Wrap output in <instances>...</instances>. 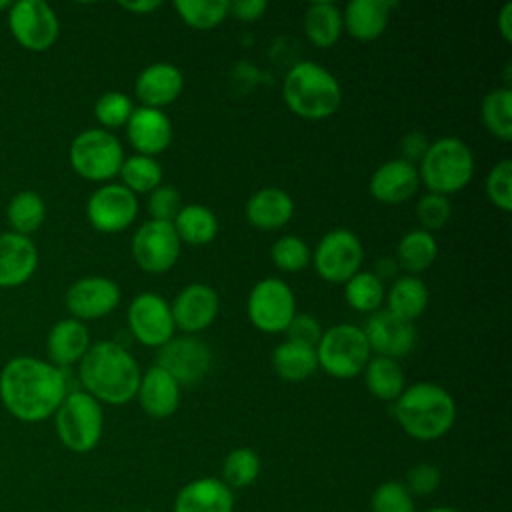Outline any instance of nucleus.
Masks as SVG:
<instances>
[{
	"label": "nucleus",
	"instance_id": "obj_35",
	"mask_svg": "<svg viewBox=\"0 0 512 512\" xmlns=\"http://www.w3.org/2000/svg\"><path fill=\"white\" fill-rule=\"evenodd\" d=\"M6 218L12 226V232L28 236L42 226L46 218V204L38 192L20 190L10 198L6 206Z\"/></svg>",
	"mask_w": 512,
	"mask_h": 512
},
{
	"label": "nucleus",
	"instance_id": "obj_49",
	"mask_svg": "<svg viewBox=\"0 0 512 512\" xmlns=\"http://www.w3.org/2000/svg\"><path fill=\"white\" fill-rule=\"evenodd\" d=\"M268 10V2L264 0H238V2H228V16H234L242 22H254L264 16Z\"/></svg>",
	"mask_w": 512,
	"mask_h": 512
},
{
	"label": "nucleus",
	"instance_id": "obj_24",
	"mask_svg": "<svg viewBox=\"0 0 512 512\" xmlns=\"http://www.w3.org/2000/svg\"><path fill=\"white\" fill-rule=\"evenodd\" d=\"M244 216L248 224L258 230H278L294 216V200L278 186H264L248 198Z\"/></svg>",
	"mask_w": 512,
	"mask_h": 512
},
{
	"label": "nucleus",
	"instance_id": "obj_7",
	"mask_svg": "<svg viewBox=\"0 0 512 512\" xmlns=\"http://www.w3.org/2000/svg\"><path fill=\"white\" fill-rule=\"evenodd\" d=\"M314 350L318 368L340 380L362 374L364 366L372 358L362 328L354 324H336L326 328Z\"/></svg>",
	"mask_w": 512,
	"mask_h": 512
},
{
	"label": "nucleus",
	"instance_id": "obj_42",
	"mask_svg": "<svg viewBox=\"0 0 512 512\" xmlns=\"http://www.w3.org/2000/svg\"><path fill=\"white\" fill-rule=\"evenodd\" d=\"M486 196L502 212L512 210V162H496L486 176Z\"/></svg>",
	"mask_w": 512,
	"mask_h": 512
},
{
	"label": "nucleus",
	"instance_id": "obj_22",
	"mask_svg": "<svg viewBox=\"0 0 512 512\" xmlns=\"http://www.w3.org/2000/svg\"><path fill=\"white\" fill-rule=\"evenodd\" d=\"M38 266V250L30 236L0 234V288H14L32 278Z\"/></svg>",
	"mask_w": 512,
	"mask_h": 512
},
{
	"label": "nucleus",
	"instance_id": "obj_48",
	"mask_svg": "<svg viewBox=\"0 0 512 512\" xmlns=\"http://www.w3.org/2000/svg\"><path fill=\"white\" fill-rule=\"evenodd\" d=\"M428 146H430L428 136L420 130H412V132L404 134L400 140V154H402L400 160L416 166V162H420L424 158Z\"/></svg>",
	"mask_w": 512,
	"mask_h": 512
},
{
	"label": "nucleus",
	"instance_id": "obj_9",
	"mask_svg": "<svg viewBox=\"0 0 512 512\" xmlns=\"http://www.w3.org/2000/svg\"><path fill=\"white\" fill-rule=\"evenodd\" d=\"M246 314L250 324L260 332H284L296 314L292 288L280 278H262L248 294Z\"/></svg>",
	"mask_w": 512,
	"mask_h": 512
},
{
	"label": "nucleus",
	"instance_id": "obj_38",
	"mask_svg": "<svg viewBox=\"0 0 512 512\" xmlns=\"http://www.w3.org/2000/svg\"><path fill=\"white\" fill-rule=\"evenodd\" d=\"M174 10L180 20L194 30H212L228 16L226 0H176Z\"/></svg>",
	"mask_w": 512,
	"mask_h": 512
},
{
	"label": "nucleus",
	"instance_id": "obj_10",
	"mask_svg": "<svg viewBox=\"0 0 512 512\" xmlns=\"http://www.w3.org/2000/svg\"><path fill=\"white\" fill-rule=\"evenodd\" d=\"M364 248L360 238L346 228L326 232L312 252L316 274L332 284H344L362 266Z\"/></svg>",
	"mask_w": 512,
	"mask_h": 512
},
{
	"label": "nucleus",
	"instance_id": "obj_33",
	"mask_svg": "<svg viewBox=\"0 0 512 512\" xmlns=\"http://www.w3.org/2000/svg\"><path fill=\"white\" fill-rule=\"evenodd\" d=\"M438 256V244L432 232L414 228L406 232L396 246V264L408 274L418 276V272L428 270Z\"/></svg>",
	"mask_w": 512,
	"mask_h": 512
},
{
	"label": "nucleus",
	"instance_id": "obj_18",
	"mask_svg": "<svg viewBox=\"0 0 512 512\" xmlns=\"http://www.w3.org/2000/svg\"><path fill=\"white\" fill-rule=\"evenodd\" d=\"M220 300L212 286L204 282L186 284L170 302L174 326L186 334L206 330L218 316Z\"/></svg>",
	"mask_w": 512,
	"mask_h": 512
},
{
	"label": "nucleus",
	"instance_id": "obj_11",
	"mask_svg": "<svg viewBox=\"0 0 512 512\" xmlns=\"http://www.w3.org/2000/svg\"><path fill=\"white\" fill-rule=\"evenodd\" d=\"M8 28L14 40L30 52L52 48L60 34L58 16L44 0L12 2L8 8Z\"/></svg>",
	"mask_w": 512,
	"mask_h": 512
},
{
	"label": "nucleus",
	"instance_id": "obj_23",
	"mask_svg": "<svg viewBox=\"0 0 512 512\" xmlns=\"http://www.w3.org/2000/svg\"><path fill=\"white\" fill-rule=\"evenodd\" d=\"M136 398L150 418H168L180 406V384L154 364L140 376Z\"/></svg>",
	"mask_w": 512,
	"mask_h": 512
},
{
	"label": "nucleus",
	"instance_id": "obj_8",
	"mask_svg": "<svg viewBox=\"0 0 512 512\" xmlns=\"http://www.w3.org/2000/svg\"><path fill=\"white\" fill-rule=\"evenodd\" d=\"M72 170L90 182H110L118 176L124 162V148L120 140L104 128H88L80 132L70 144Z\"/></svg>",
	"mask_w": 512,
	"mask_h": 512
},
{
	"label": "nucleus",
	"instance_id": "obj_17",
	"mask_svg": "<svg viewBox=\"0 0 512 512\" xmlns=\"http://www.w3.org/2000/svg\"><path fill=\"white\" fill-rule=\"evenodd\" d=\"M370 352L384 358H404L416 344V328L412 322L400 320L388 310H376L362 328Z\"/></svg>",
	"mask_w": 512,
	"mask_h": 512
},
{
	"label": "nucleus",
	"instance_id": "obj_53",
	"mask_svg": "<svg viewBox=\"0 0 512 512\" xmlns=\"http://www.w3.org/2000/svg\"><path fill=\"white\" fill-rule=\"evenodd\" d=\"M12 6V2H8V0H2L0 2V10H8Z\"/></svg>",
	"mask_w": 512,
	"mask_h": 512
},
{
	"label": "nucleus",
	"instance_id": "obj_54",
	"mask_svg": "<svg viewBox=\"0 0 512 512\" xmlns=\"http://www.w3.org/2000/svg\"><path fill=\"white\" fill-rule=\"evenodd\" d=\"M120 512H132V510H120Z\"/></svg>",
	"mask_w": 512,
	"mask_h": 512
},
{
	"label": "nucleus",
	"instance_id": "obj_45",
	"mask_svg": "<svg viewBox=\"0 0 512 512\" xmlns=\"http://www.w3.org/2000/svg\"><path fill=\"white\" fill-rule=\"evenodd\" d=\"M182 198L180 192L174 186H164L160 184L158 188H154L150 192L148 198V212L152 216V220H160V222H172L176 218V214L182 208Z\"/></svg>",
	"mask_w": 512,
	"mask_h": 512
},
{
	"label": "nucleus",
	"instance_id": "obj_39",
	"mask_svg": "<svg viewBox=\"0 0 512 512\" xmlns=\"http://www.w3.org/2000/svg\"><path fill=\"white\" fill-rule=\"evenodd\" d=\"M260 474V458L252 448H234L222 462V482L232 488L250 486Z\"/></svg>",
	"mask_w": 512,
	"mask_h": 512
},
{
	"label": "nucleus",
	"instance_id": "obj_47",
	"mask_svg": "<svg viewBox=\"0 0 512 512\" xmlns=\"http://www.w3.org/2000/svg\"><path fill=\"white\" fill-rule=\"evenodd\" d=\"M440 470L434 464H416L408 470L406 476V490L416 496H428L438 490L440 486Z\"/></svg>",
	"mask_w": 512,
	"mask_h": 512
},
{
	"label": "nucleus",
	"instance_id": "obj_32",
	"mask_svg": "<svg viewBox=\"0 0 512 512\" xmlns=\"http://www.w3.org/2000/svg\"><path fill=\"white\" fill-rule=\"evenodd\" d=\"M366 390L384 402H396V398L404 392V372L398 360L374 356L362 370Z\"/></svg>",
	"mask_w": 512,
	"mask_h": 512
},
{
	"label": "nucleus",
	"instance_id": "obj_13",
	"mask_svg": "<svg viewBox=\"0 0 512 512\" xmlns=\"http://www.w3.org/2000/svg\"><path fill=\"white\" fill-rule=\"evenodd\" d=\"M138 214V198L120 182H106L86 202V216L94 230L116 234L126 230Z\"/></svg>",
	"mask_w": 512,
	"mask_h": 512
},
{
	"label": "nucleus",
	"instance_id": "obj_19",
	"mask_svg": "<svg viewBox=\"0 0 512 512\" xmlns=\"http://www.w3.org/2000/svg\"><path fill=\"white\" fill-rule=\"evenodd\" d=\"M126 138L136 154L156 156L162 154L172 142V122L158 108H134L126 122Z\"/></svg>",
	"mask_w": 512,
	"mask_h": 512
},
{
	"label": "nucleus",
	"instance_id": "obj_36",
	"mask_svg": "<svg viewBox=\"0 0 512 512\" xmlns=\"http://www.w3.org/2000/svg\"><path fill=\"white\" fill-rule=\"evenodd\" d=\"M480 116L492 136L508 142L512 138V90L508 86L490 90L482 98Z\"/></svg>",
	"mask_w": 512,
	"mask_h": 512
},
{
	"label": "nucleus",
	"instance_id": "obj_4",
	"mask_svg": "<svg viewBox=\"0 0 512 512\" xmlns=\"http://www.w3.org/2000/svg\"><path fill=\"white\" fill-rule=\"evenodd\" d=\"M282 98L298 118L324 120L338 112L342 88L332 72L312 60H304L294 64L284 76Z\"/></svg>",
	"mask_w": 512,
	"mask_h": 512
},
{
	"label": "nucleus",
	"instance_id": "obj_28",
	"mask_svg": "<svg viewBox=\"0 0 512 512\" xmlns=\"http://www.w3.org/2000/svg\"><path fill=\"white\" fill-rule=\"evenodd\" d=\"M430 302L428 286L422 278L406 274L394 280V284L386 292V304L388 312L394 314L400 320L412 322L424 314Z\"/></svg>",
	"mask_w": 512,
	"mask_h": 512
},
{
	"label": "nucleus",
	"instance_id": "obj_51",
	"mask_svg": "<svg viewBox=\"0 0 512 512\" xmlns=\"http://www.w3.org/2000/svg\"><path fill=\"white\" fill-rule=\"evenodd\" d=\"M162 2L160 0H138V2H120V8H124L126 12L132 14H150L156 8H160Z\"/></svg>",
	"mask_w": 512,
	"mask_h": 512
},
{
	"label": "nucleus",
	"instance_id": "obj_30",
	"mask_svg": "<svg viewBox=\"0 0 512 512\" xmlns=\"http://www.w3.org/2000/svg\"><path fill=\"white\" fill-rule=\"evenodd\" d=\"M180 242L190 246L210 244L218 234V218L204 204H184L172 220Z\"/></svg>",
	"mask_w": 512,
	"mask_h": 512
},
{
	"label": "nucleus",
	"instance_id": "obj_1",
	"mask_svg": "<svg viewBox=\"0 0 512 512\" xmlns=\"http://www.w3.org/2000/svg\"><path fill=\"white\" fill-rule=\"evenodd\" d=\"M68 384L62 368L34 358L16 356L0 372L2 406L20 422L36 424L54 416Z\"/></svg>",
	"mask_w": 512,
	"mask_h": 512
},
{
	"label": "nucleus",
	"instance_id": "obj_5",
	"mask_svg": "<svg viewBox=\"0 0 512 512\" xmlns=\"http://www.w3.org/2000/svg\"><path fill=\"white\" fill-rule=\"evenodd\" d=\"M418 164L420 182L428 192L442 196L460 192L474 176V154L470 146L456 136H442L430 142Z\"/></svg>",
	"mask_w": 512,
	"mask_h": 512
},
{
	"label": "nucleus",
	"instance_id": "obj_46",
	"mask_svg": "<svg viewBox=\"0 0 512 512\" xmlns=\"http://www.w3.org/2000/svg\"><path fill=\"white\" fill-rule=\"evenodd\" d=\"M284 332H286V340L316 348L324 330L312 314H294V318L290 320V324Z\"/></svg>",
	"mask_w": 512,
	"mask_h": 512
},
{
	"label": "nucleus",
	"instance_id": "obj_41",
	"mask_svg": "<svg viewBox=\"0 0 512 512\" xmlns=\"http://www.w3.org/2000/svg\"><path fill=\"white\" fill-rule=\"evenodd\" d=\"M132 112H134L132 100L128 98V94L118 90L104 92L94 104V116L100 122V126L108 132H112L114 128L126 126Z\"/></svg>",
	"mask_w": 512,
	"mask_h": 512
},
{
	"label": "nucleus",
	"instance_id": "obj_34",
	"mask_svg": "<svg viewBox=\"0 0 512 512\" xmlns=\"http://www.w3.org/2000/svg\"><path fill=\"white\" fill-rule=\"evenodd\" d=\"M384 298V282L380 276H376V272L358 270L350 280L344 282V300L356 312L372 314L380 310Z\"/></svg>",
	"mask_w": 512,
	"mask_h": 512
},
{
	"label": "nucleus",
	"instance_id": "obj_2",
	"mask_svg": "<svg viewBox=\"0 0 512 512\" xmlns=\"http://www.w3.org/2000/svg\"><path fill=\"white\" fill-rule=\"evenodd\" d=\"M84 392L100 404L122 406L136 398L140 384V366L136 358L116 342L104 340L90 344L78 368Z\"/></svg>",
	"mask_w": 512,
	"mask_h": 512
},
{
	"label": "nucleus",
	"instance_id": "obj_37",
	"mask_svg": "<svg viewBox=\"0 0 512 512\" xmlns=\"http://www.w3.org/2000/svg\"><path fill=\"white\" fill-rule=\"evenodd\" d=\"M120 184L134 194H150L162 184V166L152 156L134 154L124 158L120 166Z\"/></svg>",
	"mask_w": 512,
	"mask_h": 512
},
{
	"label": "nucleus",
	"instance_id": "obj_43",
	"mask_svg": "<svg viewBox=\"0 0 512 512\" xmlns=\"http://www.w3.org/2000/svg\"><path fill=\"white\" fill-rule=\"evenodd\" d=\"M450 216H452V204L448 196L434 194V192H426L424 196H420L416 204V218L422 230L426 232L440 230L444 224H448Z\"/></svg>",
	"mask_w": 512,
	"mask_h": 512
},
{
	"label": "nucleus",
	"instance_id": "obj_3",
	"mask_svg": "<svg viewBox=\"0 0 512 512\" xmlns=\"http://www.w3.org/2000/svg\"><path fill=\"white\" fill-rule=\"evenodd\" d=\"M394 416L410 438L430 442L454 426L456 402L440 384L416 382L396 398Z\"/></svg>",
	"mask_w": 512,
	"mask_h": 512
},
{
	"label": "nucleus",
	"instance_id": "obj_31",
	"mask_svg": "<svg viewBox=\"0 0 512 512\" xmlns=\"http://www.w3.org/2000/svg\"><path fill=\"white\" fill-rule=\"evenodd\" d=\"M272 368L286 382H302L318 370L316 350L284 340L272 352Z\"/></svg>",
	"mask_w": 512,
	"mask_h": 512
},
{
	"label": "nucleus",
	"instance_id": "obj_14",
	"mask_svg": "<svg viewBox=\"0 0 512 512\" xmlns=\"http://www.w3.org/2000/svg\"><path fill=\"white\" fill-rule=\"evenodd\" d=\"M156 366L168 372L180 386L196 384L212 368V350L196 336H174L158 348Z\"/></svg>",
	"mask_w": 512,
	"mask_h": 512
},
{
	"label": "nucleus",
	"instance_id": "obj_40",
	"mask_svg": "<svg viewBox=\"0 0 512 512\" xmlns=\"http://www.w3.org/2000/svg\"><path fill=\"white\" fill-rule=\"evenodd\" d=\"M270 258H272V262H274V266L278 270L296 274V272L304 270L310 264L312 252H310L308 244L300 236L286 234V236H280L272 244Z\"/></svg>",
	"mask_w": 512,
	"mask_h": 512
},
{
	"label": "nucleus",
	"instance_id": "obj_20",
	"mask_svg": "<svg viewBox=\"0 0 512 512\" xmlns=\"http://www.w3.org/2000/svg\"><path fill=\"white\" fill-rule=\"evenodd\" d=\"M184 88L182 72L170 62H152L140 70L134 82V94L146 108H158L178 100Z\"/></svg>",
	"mask_w": 512,
	"mask_h": 512
},
{
	"label": "nucleus",
	"instance_id": "obj_26",
	"mask_svg": "<svg viewBox=\"0 0 512 512\" xmlns=\"http://www.w3.org/2000/svg\"><path fill=\"white\" fill-rule=\"evenodd\" d=\"M234 494L220 478H198L180 488L174 512H232Z\"/></svg>",
	"mask_w": 512,
	"mask_h": 512
},
{
	"label": "nucleus",
	"instance_id": "obj_44",
	"mask_svg": "<svg viewBox=\"0 0 512 512\" xmlns=\"http://www.w3.org/2000/svg\"><path fill=\"white\" fill-rule=\"evenodd\" d=\"M370 508L372 512H414V502L404 484L390 480L374 490Z\"/></svg>",
	"mask_w": 512,
	"mask_h": 512
},
{
	"label": "nucleus",
	"instance_id": "obj_50",
	"mask_svg": "<svg viewBox=\"0 0 512 512\" xmlns=\"http://www.w3.org/2000/svg\"><path fill=\"white\" fill-rule=\"evenodd\" d=\"M496 26H498V32L502 36L504 42H512V4L506 2L498 14V20H496Z\"/></svg>",
	"mask_w": 512,
	"mask_h": 512
},
{
	"label": "nucleus",
	"instance_id": "obj_21",
	"mask_svg": "<svg viewBox=\"0 0 512 512\" xmlns=\"http://www.w3.org/2000/svg\"><path fill=\"white\" fill-rule=\"evenodd\" d=\"M420 186L418 168L400 158L380 164L368 182V192L382 204H400L416 194Z\"/></svg>",
	"mask_w": 512,
	"mask_h": 512
},
{
	"label": "nucleus",
	"instance_id": "obj_15",
	"mask_svg": "<svg viewBox=\"0 0 512 512\" xmlns=\"http://www.w3.org/2000/svg\"><path fill=\"white\" fill-rule=\"evenodd\" d=\"M128 328L132 336L148 346V348H160L170 338H174V320L170 312V302H166L160 294L154 292H142L132 298L128 312Z\"/></svg>",
	"mask_w": 512,
	"mask_h": 512
},
{
	"label": "nucleus",
	"instance_id": "obj_6",
	"mask_svg": "<svg viewBox=\"0 0 512 512\" xmlns=\"http://www.w3.org/2000/svg\"><path fill=\"white\" fill-rule=\"evenodd\" d=\"M58 440L72 452L84 454L98 446L104 430L102 404L84 390H72L54 412Z\"/></svg>",
	"mask_w": 512,
	"mask_h": 512
},
{
	"label": "nucleus",
	"instance_id": "obj_27",
	"mask_svg": "<svg viewBox=\"0 0 512 512\" xmlns=\"http://www.w3.org/2000/svg\"><path fill=\"white\" fill-rule=\"evenodd\" d=\"M90 348V332L84 322L76 318H64L56 322L46 338V350L50 364L58 368L72 366L84 358Z\"/></svg>",
	"mask_w": 512,
	"mask_h": 512
},
{
	"label": "nucleus",
	"instance_id": "obj_25",
	"mask_svg": "<svg viewBox=\"0 0 512 512\" xmlns=\"http://www.w3.org/2000/svg\"><path fill=\"white\" fill-rule=\"evenodd\" d=\"M394 6L390 0H352L342 10L344 30L360 42H372L388 28Z\"/></svg>",
	"mask_w": 512,
	"mask_h": 512
},
{
	"label": "nucleus",
	"instance_id": "obj_52",
	"mask_svg": "<svg viewBox=\"0 0 512 512\" xmlns=\"http://www.w3.org/2000/svg\"><path fill=\"white\" fill-rule=\"evenodd\" d=\"M426 512H458V510L448 508V506H434V508H430V510H426Z\"/></svg>",
	"mask_w": 512,
	"mask_h": 512
},
{
	"label": "nucleus",
	"instance_id": "obj_29",
	"mask_svg": "<svg viewBox=\"0 0 512 512\" xmlns=\"http://www.w3.org/2000/svg\"><path fill=\"white\" fill-rule=\"evenodd\" d=\"M302 28L310 44L316 48H332L342 32V10L334 2H312L302 18Z\"/></svg>",
	"mask_w": 512,
	"mask_h": 512
},
{
	"label": "nucleus",
	"instance_id": "obj_16",
	"mask_svg": "<svg viewBox=\"0 0 512 512\" xmlns=\"http://www.w3.org/2000/svg\"><path fill=\"white\" fill-rule=\"evenodd\" d=\"M120 286L106 276H86L70 284L64 302L72 318L98 320L120 304Z\"/></svg>",
	"mask_w": 512,
	"mask_h": 512
},
{
	"label": "nucleus",
	"instance_id": "obj_12",
	"mask_svg": "<svg viewBox=\"0 0 512 512\" xmlns=\"http://www.w3.org/2000/svg\"><path fill=\"white\" fill-rule=\"evenodd\" d=\"M130 248L140 270L148 274H164L178 262L182 242L176 236L172 222L150 218L134 232Z\"/></svg>",
	"mask_w": 512,
	"mask_h": 512
}]
</instances>
